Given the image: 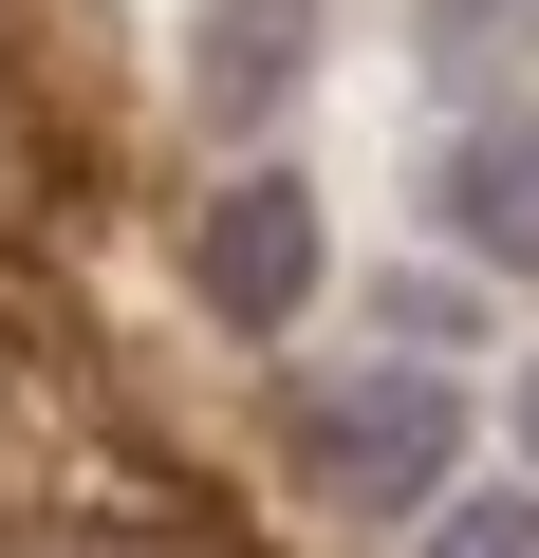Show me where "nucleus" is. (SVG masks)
<instances>
[{
	"mask_svg": "<svg viewBox=\"0 0 539 558\" xmlns=\"http://www.w3.org/2000/svg\"><path fill=\"white\" fill-rule=\"evenodd\" d=\"M446 465H465V391H446V354H372V373H335V391L298 410V484H317L335 521H409Z\"/></svg>",
	"mask_w": 539,
	"mask_h": 558,
	"instance_id": "f257e3e1",
	"label": "nucleus"
},
{
	"mask_svg": "<svg viewBox=\"0 0 539 558\" xmlns=\"http://www.w3.org/2000/svg\"><path fill=\"white\" fill-rule=\"evenodd\" d=\"M186 279H205V317H223V336H280L317 279H335V223H317V186H298V168H242V186H205V223H186Z\"/></svg>",
	"mask_w": 539,
	"mask_h": 558,
	"instance_id": "f03ea898",
	"label": "nucleus"
},
{
	"mask_svg": "<svg viewBox=\"0 0 539 558\" xmlns=\"http://www.w3.org/2000/svg\"><path fill=\"white\" fill-rule=\"evenodd\" d=\"M317 57H335V0H205L186 20V112L205 131H280Z\"/></svg>",
	"mask_w": 539,
	"mask_h": 558,
	"instance_id": "7ed1b4c3",
	"label": "nucleus"
},
{
	"mask_svg": "<svg viewBox=\"0 0 539 558\" xmlns=\"http://www.w3.org/2000/svg\"><path fill=\"white\" fill-rule=\"evenodd\" d=\"M428 205H446V242H465L483 279H539V112L446 131V149H428Z\"/></svg>",
	"mask_w": 539,
	"mask_h": 558,
	"instance_id": "20e7f679",
	"label": "nucleus"
},
{
	"mask_svg": "<svg viewBox=\"0 0 539 558\" xmlns=\"http://www.w3.org/2000/svg\"><path fill=\"white\" fill-rule=\"evenodd\" d=\"M409 521H446L465 558H520V539H539V484H428Z\"/></svg>",
	"mask_w": 539,
	"mask_h": 558,
	"instance_id": "39448f33",
	"label": "nucleus"
},
{
	"mask_svg": "<svg viewBox=\"0 0 539 558\" xmlns=\"http://www.w3.org/2000/svg\"><path fill=\"white\" fill-rule=\"evenodd\" d=\"M372 317H391V354H465V336H483V299H465V279H391Z\"/></svg>",
	"mask_w": 539,
	"mask_h": 558,
	"instance_id": "423d86ee",
	"label": "nucleus"
},
{
	"mask_svg": "<svg viewBox=\"0 0 539 558\" xmlns=\"http://www.w3.org/2000/svg\"><path fill=\"white\" fill-rule=\"evenodd\" d=\"M520 465H539V373H520Z\"/></svg>",
	"mask_w": 539,
	"mask_h": 558,
	"instance_id": "0eeeda50",
	"label": "nucleus"
}]
</instances>
